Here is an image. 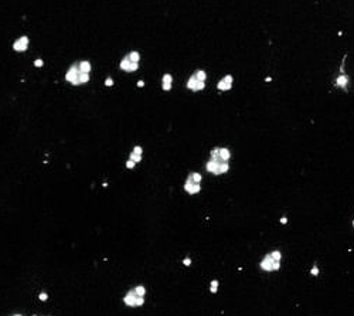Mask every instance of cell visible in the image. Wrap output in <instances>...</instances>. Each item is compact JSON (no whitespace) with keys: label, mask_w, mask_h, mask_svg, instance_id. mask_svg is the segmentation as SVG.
Segmentation results:
<instances>
[{"label":"cell","mask_w":354,"mask_h":316,"mask_svg":"<svg viewBox=\"0 0 354 316\" xmlns=\"http://www.w3.org/2000/svg\"><path fill=\"white\" fill-rule=\"evenodd\" d=\"M279 265H281V252L279 251H273V252L268 254L261 262V268L265 271H275L279 268Z\"/></svg>","instance_id":"obj_1"},{"label":"cell","mask_w":354,"mask_h":316,"mask_svg":"<svg viewBox=\"0 0 354 316\" xmlns=\"http://www.w3.org/2000/svg\"><path fill=\"white\" fill-rule=\"evenodd\" d=\"M79 63L74 64L72 67L70 68V71L67 73V81H70L71 84L74 85H78L79 84V79H78V75H79Z\"/></svg>","instance_id":"obj_2"},{"label":"cell","mask_w":354,"mask_h":316,"mask_svg":"<svg viewBox=\"0 0 354 316\" xmlns=\"http://www.w3.org/2000/svg\"><path fill=\"white\" fill-rule=\"evenodd\" d=\"M136 298H138L136 292L132 289V291H129L126 295H125V298H123V303H125L126 306L135 308V306H136Z\"/></svg>","instance_id":"obj_3"},{"label":"cell","mask_w":354,"mask_h":316,"mask_svg":"<svg viewBox=\"0 0 354 316\" xmlns=\"http://www.w3.org/2000/svg\"><path fill=\"white\" fill-rule=\"evenodd\" d=\"M187 87L190 89H193V91H200V89L204 88V81H200V79L195 78V75H193L189 79V82H187Z\"/></svg>","instance_id":"obj_4"},{"label":"cell","mask_w":354,"mask_h":316,"mask_svg":"<svg viewBox=\"0 0 354 316\" xmlns=\"http://www.w3.org/2000/svg\"><path fill=\"white\" fill-rule=\"evenodd\" d=\"M184 189H186V192L187 193H190V194H195V193H198L200 192V184L198 183H193L191 180H186V184H184Z\"/></svg>","instance_id":"obj_5"},{"label":"cell","mask_w":354,"mask_h":316,"mask_svg":"<svg viewBox=\"0 0 354 316\" xmlns=\"http://www.w3.org/2000/svg\"><path fill=\"white\" fill-rule=\"evenodd\" d=\"M27 44H28V38H27L26 36H23V37H20V38L13 44V48L16 50V51H24V50L27 48Z\"/></svg>","instance_id":"obj_6"},{"label":"cell","mask_w":354,"mask_h":316,"mask_svg":"<svg viewBox=\"0 0 354 316\" xmlns=\"http://www.w3.org/2000/svg\"><path fill=\"white\" fill-rule=\"evenodd\" d=\"M231 82H232V78L231 77H225L220 84H218V88L220 89H222V91H225V89H230L231 88Z\"/></svg>","instance_id":"obj_7"},{"label":"cell","mask_w":354,"mask_h":316,"mask_svg":"<svg viewBox=\"0 0 354 316\" xmlns=\"http://www.w3.org/2000/svg\"><path fill=\"white\" fill-rule=\"evenodd\" d=\"M170 88H171V77L169 74H166L165 77H163V89L169 91Z\"/></svg>","instance_id":"obj_8"},{"label":"cell","mask_w":354,"mask_h":316,"mask_svg":"<svg viewBox=\"0 0 354 316\" xmlns=\"http://www.w3.org/2000/svg\"><path fill=\"white\" fill-rule=\"evenodd\" d=\"M79 71H81V73L88 74L89 71H91V64H89L88 61H81V63H79Z\"/></svg>","instance_id":"obj_9"},{"label":"cell","mask_w":354,"mask_h":316,"mask_svg":"<svg viewBox=\"0 0 354 316\" xmlns=\"http://www.w3.org/2000/svg\"><path fill=\"white\" fill-rule=\"evenodd\" d=\"M130 63H132V61H130V60H129V57L126 55V57L122 60V63H120V68H122V70H125V71H128V68H129Z\"/></svg>","instance_id":"obj_10"},{"label":"cell","mask_w":354,"mask_h":316,"mask_svg":"<svg viewBox=\"0 0 354 316\" xmlns=\"http://www.w3.org/2000/svg\"><path fill=\"white\" fill-rule=\"evenodd\" d=\"M189 180H191L193 183H198L200 184V180H201V174L200 173H191L189 176Z\"/></svg>","instance_id":"obj_11"},{"label":"cell","mask_w":354,"mask_h":316,"mask_svg":"<svg viewBox=\"0 0 354 316\" xmlns=\"http://www.w3.org/2000/svg\"><path fill=\"white\" fill-rule=\"evenodd\" d=\"M128 57H129V60H130L132 63H139V58H140L139 52H136V51H132Z\"/></svg>","instance_id":"obj_12"},{"label":"cell","mask_w":354,"mask_h":316,"mask_svg":"<svg viewBox=\"0 0 354 316\" xmlns=\"http://www.w3.org/2000/svg\"><path fill=\"white\" fill-rule=\"evenodd\" d=\"M133 291L136 292V295H138V296H144V293H146V288H144L143 285H138L136 288H133Z\"/></svg>","instance_id":"obj_13"},{"label":"cell","mask_w":354,"mask_h":316,"mask_svg":"<svg viewBox=\"0 0 354 316\" xmlns=\"http://www.w3.org/2000/svg\"><path fill=\"white\" fill-rule=\"evenodd\" d=\"M129 159H130V160H133L135 163H138V162H140V160H142V156H140V155H138V153H135V152H132V153L129 155Z\"/></svg>","instance_id":"obj_14"},{"label":"cell","mask_w":354,"mask_h":316,"mask_svg":"<svg viewBox=\"0 0 354 316\" xmlns=\"http://www.w3.org/2000/svg\"><path fill=\"white\" fill-rule=\"evenodd\" d=\"M78 79H79V84H82V82H88V81H89V77H88V74L79 73V75H78Z\"/></svg>","instance_id":"obj_15"},{"label":"cell","mask_w":354,"mask_h":316,"mask_svg":"<svg viewBox=\"0 0 354 316\" xmlns=\"http://www.w3.org/2000/svg\"><path fill=\"white\" fill-rule=\"evenodd\" d=\"M194 75H195V78L200 79V81H204V79H206V73H204V71H197Z\"/></svg>","instance_id":"obj_16"},{"label":"cell","mask_w":354,"mask_h":316,"mask_svg":"<svg viewBox=\"0 0 354 316\" xmlns=\"http://www.w3.org/2000/svg\"><path fill=\"white\" fill-rule=\"evenodd\" d=\"M136 68H138V63H130V65L128 68V73H133V71H136Z\"/></svg>","instance_id":"obj_17"},{"label":"cell","mask_w":354,"mask_h":316,"mask_svg":"<svg viewBox=\"0 0 354 316\" xmlns=\"http://www.w3.org/2000/svg\"><path fill=\"white\" fill-rule=\"evenodd\" d=\"M217 286H218V281H215V279H214V281L211 282V288H210V291H211L212 293H215V292H217Z\"/></svg>","instance_id":"obj_18"},{"label":"cell","mask_w":354,"mask_h":316,"mask_svg":"<svg viewBox=\"0 0 354 316\" xmlns=\"http://www.w3.org/2000/svg\"><path fill=\"white\" fill-rule=\"evenodd\" d=\"M144 303V298L143 296H138L136 298V306H142Z\"/></svg>","instance_id":"obj_19"},{"label":"cell","mask_w":354,"mask_h":316,"mask_svg":"<svg viewBox=\"0 0 354 316\" xmlns=\"http://www.w3.org/2000/svg\"><path fill=\"white\" fill-rule=\"evenodd\" d=\"M135 165H136V163H135L133 160L128 159V162H126V167H128V169H133V167H135Z\"/></svg>","instance_id":"obj_20"},{"label":"cell","mask_w":354,"mask_h":316,"mask_svg":"<svg viewBox=\"0 0 354 316\" xmlns=\"http://www.w3.org/2000/svg\"><path fill=\"white\" fill-rule=\"evenodd\" d=\"M47 298H48V295L46 293V292H41L40 295H38V299L40 301H47Z\"/></svg>","instance_id":"obj_21"},{"label":"cell","mask_w":354,"mask_h":316,"mask_svg":"<svg viewBox=\"0 0 354 316\" xmlns=\"http://www.w3.org/2000/svg\"><path fill=\"white\" fill-rule=\"evenodd\" d=\"M133 152H135V153H138V155H142V152H143V149H142L140 146H135V149H133Z\"/></svg>","instance_id":"obj_22"},{"label":"cell","mask_w":354,"mask_h":316,"mask_svg":"<svg viewBox=\"0 0 354 316\" xmlns=\"http://www.w3.org/2000/svg\"><path fill=\"white\" fill-rule=\"evenodd\" d=\"M34 65H36V67H41V65H43V60H36V61H34Z\"/></svg>","instance_id":"obj_23"},{"label":"cell","mask_w":354,"mask_h":316,"mask_svg":"<svg viewBox=\"0 0 354 316\" xmlns=\"http://www.w3.org/2000/svg\"><path fill=\"white\" fill-rule=\"evenodd\" d=\"M183 264H184L186 267H189L190 264H191V260H190V258H184V260H183Z\"/></svg>","instance_id":"obj_24"},{"label":"cell","mask_w":354,"mask_h":316,"mask_svg":"<svg viewBox=\"0 0 354 316\" xmlns=\"http://www.w3.org/2000/svg\"><path fill=\"white\" fill-rule=\"evenodd\" d=\"M319 274V269H317V267H313V269H312V275H317Z\"/></svg>","instance_id":"obj_25"},{"label":"cell","mask_w":354,"mask_h":316,"mask_svg":"<svg viewBox=\"0 0 354 316\" xmlns=\"http://www.w3.org/2000/svg\"><path fill=\"white\" fill-rule=\"evenodd\" d=\"M105 84H106V85H108V87H111V85H112V84H114V81H112V79H111V78H108V79H106V81H105Z\"/></svg>","instance_id":"obj_26"},{"label":"cell","mask_w":354,"mask_h":316,"mask_svg":"<svg viewBox=\"0 0 354 316\" xmlns=\"http://www.w3.org/2000/svg\"><path fill=\"white\" fill-rule=\"evenodd\" d=\"M138 85H139V87H143V85H144V82H143V81H139V82H138Z\"/></svg>","instance_id":"obj_27"},{"label":"cell","mask_w":354,"mask_h":316,"mask_svg":"<svg viewBox=\"0 0 354 316\" xmlns=\"http://www.w3.org/2000/svg\"><path fill=\"white\" fill-rule=\"evenodd\" d=\"M286 221H287V220H286V219H285V217H283V219H282V220H281V223H282V224H285V223H286Z\"/></svg>","instance_id":"obj_28"},{"label":"cell","mask_w":354,"mask_h":316,"mask_svg":"<svg viewBox=\"0 0 354 316\" xmlns=\"http://www.w3.org/2000/svg\"><path fill=\"white\" fill-rule=\"evenodd\" d=\"M13 316H21V315H13Z\"/></svg>","instance_id":"obj_29"},{"label":"cell","mask_w":354,"mask_h":316,"mask_svg":"<svg viewBox=\"0 0 354 316\" xmlns=\"http://www.w3.org/2000/svg\"><path fill=\"white\" fill-rule=\"evenodd\" d=\"M353 225H354V221H353Z\"/></svg>","instance_id":"obj_30"}]
</instances>
